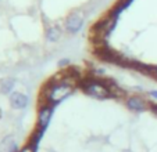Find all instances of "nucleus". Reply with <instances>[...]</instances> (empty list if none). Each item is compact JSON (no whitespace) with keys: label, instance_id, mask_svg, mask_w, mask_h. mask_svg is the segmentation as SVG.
I'll return each mask as SVG.
<instances>
[{"label":"nucleus","instance_id":"nucleus-1","mask_svg":"<svg viewBox=\"0 0 157 152\" xmlns=\"http://www.w3.org/2000/svg\"><path fill=\"white\" fill-rule=\"evenodd\" d=\"M74 89L75 83L70 79L61 80V82H52L50 86L44 91V100L48 105H56L71 96L74 93Z\"/></svg>","mask_w":157,"mask_h":152},{"label":"nucleus","instance_id":"nucleus-2","mask_svg":"<svg viewBox=\"0 0 157 152\" xmlns=\"http://www.w3.org/2000/svg\"><path fill=\"white\" fill-rule=\"evenodd\" d=\"M82 89L88 96L98 100H107L114 96L109 86H106L103 82H99V80H95V79H85Z\"/></svg>","mask_w":157,"mask_h":152},{"label":"nucleus","instance_id":"nucleus-3","mask_svg":"<svg viewBox=\"0 0 157 152\" xmlns=\"http://www.w3.org/2000/svg\"><path fill=\"white\" fill-rule=\"evenodd\" d=\"M83 22H85V17L81 13H72L67 17L64 22V28L70 35H75L83 28Z\"/></svg>","mask_w":157,"mask_h":152},{"label":"nucleus","instance_id":"nucleus-4","mask_svg":"<svg viewBox=\"0 0 157 152\" xmlns=\"http://www.w3.org/2000/svg\"><path fill=\"white\" fill-rule=\"evenodd\" d=\"M52 118H53V107L52 105H43L38 112V127L36 129L46 132L49 127Z\"/></svg>","mask_w":157,"mask_h":152},{"label":"nucleus","instance_id":"nucleus-5","mask_svg":"<svg viewBox=\"0 0 157 152\" xmlns=\"http://www.w3.org/2000/svg\"><path fill=\"white\" fill-rule=\"evenodd\" d=\"M29 104V98L28 96H25L24 93L20 91H13L10 94V105L14 109H25Z\"/></svg>","mask_w":157,"mask_h":152},{"label":"nucleus","instance_id":"nucleus-6","mask_svg":"<svg viewBox=\"0 0 157 152\" xmlns=\"http://www.w3.org/2000/svg\"><path fill=\"white\" fill-rule=\"evenodd\" d=\"M127 107L132 112H145L147 111L149 104L139 96H132L127 100Z\"/></svg>","mask_w":157,"mask_h":152},{"label":"nucleus","instance_id":"nucleus-7","mask_svg":"<svg viewBox=\"0 0 157 152\" xmlns=\"http://www.w3.org/2000/svg\"><path fill=\"white\" fill-rule=\"evenodd\" d=\"M60 38H61V29H60V27L54 25V27L48 28V31H46V39H48V42L56 43V42L60 40Z\"/></svg>","mask_w":157,"mask_h":152},{"label":"nucleus","instance_id":"nucleus-8","mask_svg":"<svg viewBox=\"0 0 157 152\" xmlns=\"http://www.w3.org/2000/svg\"><path fill=\"white\" fill-rule=\"evenodd\" d=\"M43 134H44L43 130L36 129L35 132H33V134L31 136V147H32L35 151H38V145H39V143H40V140L43 138Z\"/></svg>","mask_w":157,"mask_h":152},{"label":"nucleus","instance_id":"nucleus-9","mask_svg":"<svg viewBox=\"0 0 157 152\" xmlns=\"http://www.w3.org/2000/svg\"><path fill=\"white\" fill-rule=\"evenodd\" d=\"M14 85H15V80L14 79H6L3 80L2 83V93L3 94H11L13 93V89H14Z\"/></svg>","mask_w":157,"mask_h":152},{"label":"nucleus","instance_id":"nucleus-10","mask_svg":"<svg viewBox=\"0 0 157 152\" xmlns=\"http://www.w3.org/2000/svg\"><path fill=\"white\" fill-rule=\"evenodd\" d=\"M20 152H36V151H35V149H33L31 145H27V147H24V148L21 149Z\"/></svg>","mask_w":157,"mask_h":152},{"label":"nucleus","instance_id":"nucleus-11","mask_svg":"<svg viewBox=\"0 0 157 152\" xmlns=\"http://www.w3.org/2000/svg\"><path fill=\"white\" fill-rule=\"evenodd\" d=\"M9 152H20V151H18L17 144L13 143V144H11V147H10V149H9Z\"/></svg>","mask_w":157,"mask_h":152},{"label":"nucleus","instance_id":"nucleus-12","mask_svg":"<svg viewBox=\"0 0 157 152\" xmlns=\"http://www.w3.org/2000/svg\"><path fill=\"white\" fill-rule=\"evenodd\" d=\"M149 96H150L153 100H157V90H150L149 91Z\"/></svg>","mask_w":157,"mask_h":152},{"label":"nucleus","instance_id":"nucleus-13","mask_svg":"<svg viewBox=\"0 0 157 152\" xmlns=\"http://www.w3.org/2000/svg\"><path fill=\"white\" fill-rule=\"evenodd\" d=\"M150 109H151V112H153V114L157 116V104H153V105H150Z\"/></svg>","mask_w":157,"mask_h":152},{"label":"nucleus","instance_id":"nucleus-14","mask_svg":"<svg viewBox=\"0 0 157 152\" xmlns=\"http://www.w3.org/2000/svg\"><path fill=\"white\" fill-rule=\"evenodd\" d=\"M68 62H70L68 60H63V61H60V62H59V67L61 68V67H64V65H68Z\"/></svg>","mask_w":157,"mask_h":152},{"label":"nucleus","instance_id":"nucleus-15","mask_svg":"<svg viewBox=\"0 0 157 152\" xmlns=\"http://www.w3.org/2000/svg\"><path fill=\"white\" fill-rule=\"evenodd\" d=\"M153 69H154V72H156V75H157V67H156V68H153Z\"/></svg>","mask_w":157,"mask_h":152}]
</instances>
